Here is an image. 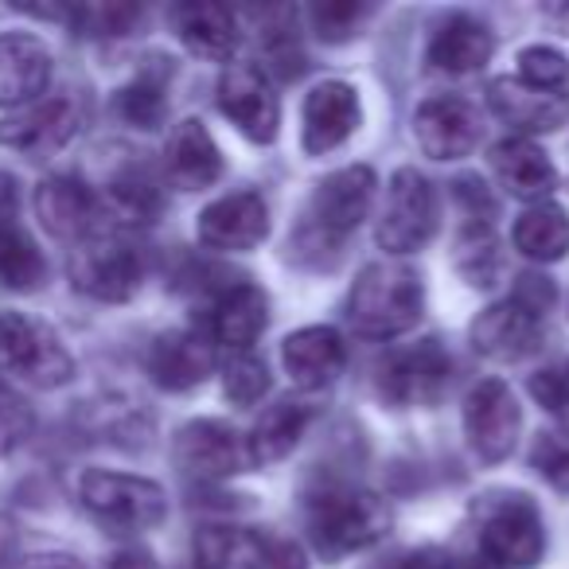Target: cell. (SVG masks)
<instances>
[{
	"label": "cell",
	"mask_w": 569,
	"mask_h": 569,
	"mask_svg": "<svg viewBox=\"0 0 569 569\" xmlns=\"http://www.w3.org/2000/svg\"><path fill=\"white\" fill-rule=\"evenodd\" d=\"M219 110L253 144H269L277 137V129H281V102H277L269 74L258 63H234L222 71Z\"/></svg>",
	"instance_id": "8fae6325"
},
{
	"label": "cell",
	"mask_w": 569,
	"mask_h": 569,
	"mask_svg": "<svg viewBox=\"0 0 569 569\" xmlns=\"http://www.w3.org/2000/svg\"><path fill=\"white\" fill-rule=\"evenodd\" d=\"M488 106L519 133H553L566 126L569 98L553 90H535L519 79H496L488 87Z\"/></svg>",
	"instance_id": "44dd1931"
},
{
	"label": "cell",
	"mask_w": 569,
	"mask_h": 569,
	"mask_svg": "<svg viewBox=\"0 0 569 569\" xmlns=\"http://www.w3.org/2000/svg\"><path fill=\"white\" fill-rule=\"evenodd\" d=\"M164 168H168V180L183 191H203L219 180L222 152H219V144H214V137L207 133L203 121L188 118L172 129L168 149H164Z\"/></svg>",
	"instance_id": "7402d4cb"
},
{
	"label": "cell",
	"mask_w": 569,
	"mask_h": 569,
	"mask_svg": "<svg viewBox=\"0 0 569 569\" xmlns=\"http://www.w3.org/2000/svg\"><path fill=\"white\" fill-rule=\"evenodd\" d=\"M12 553H17V530H12L9 519H0V569L9 566Z\"/></svg>",
	"instance_id": "c3c4849f"
},
{
	"label": "cell",
	"mask_w": 569,
	"mask_h": 569,
	"mask_svg": "<svg viewBox=\"0 0 569 569\" xmlns=\"http://www.w3.org/2000/svg\"><path fill=\"white\" fill-rule=\"evenodd\" d=\"M522 410L515 402L511 387L499 379H483L468 390L465 398V437L472 452L488 465L511 457L515 441H519Z\"/></svg>",
	"instance_id": "30bf717a"
},
{
	"label": "cell",
	"mask_w": 569,
	"mask_h": 569,
	"mask_svg": "<svg viewBox=\"0 0 569 569\" xmlns=\"http://www.w3.org/2000/svg\"><path fill=\"white\" fill-rule=\"evenodd\" d=\"M413 141L429 160H460L480 144V113L457 94H437L413 110Z\"/></svg>",
	"instance_id": "7c38bea8"
},
{
	"label": "cell",
	"mask_w": 569,
	"mask_h": 569,
	"mask_svg": "<svg viewBox=\"0 0 569 569\" xmlns=\"http://www.w3.org/2000/svg\"><path fill=\"white\" fill-rule=\"evenodd\" d=\"M168 79L172 67H144L129 87L118 90L113 110L121 121H129L133 129H157L168 113Z\"/></svg>",
	"instance_id": "1f68e13d"
},
{
	"label": "cell",
	"mask_w": 569,
	"mask_h": 569,
	"mask_svg": "<svg viewBox=\"0 0 569 569\" xmlns=\"http://www.w3.org/2000/svg\"><path fill=\"white\" fill-rule=\"evenodd\" d=\"M491 168H496L503 191H511L515 199H527L530 207L546 203L558 188V168L550 164L542 149L527 137H511V141H499L491 152Z\"/></svg>",
	"instance_id": "cb8c5ba5"
},
{
	"label": "cell",
	"mask_w": 569,
	"mask_h": 569,
	"mask_svg": "<svg viewBox=\"0 0 569 569\" xmlns=\"http://www.w3.org/2000/svg\"><path fill=\"white\" fill-rule=\"evenodd\" d=\"M375 199V172L367 164H351L325 176L312 188L293 234V250L301 261L325 266V253H340L343 242L359 230Z\"/></svg>",
	"instance_id": "6da1fadb"
},
{
	"label": "cell",
	"mask_w": 569,
	"mask_h": 569,
	"mask_svg": "<svg viewBox=\"0 0 569 569\" xmlns=\"http://www.w3.org/2000/svg\"><path fill=\"white\" fill-rule=\"evenodd\" d=\"M176 465L196 480H227L250 468V452L227 421L203 418L176 433Z\"/></svg>",
	"instance_id": "5bb4252c"
},
{
	"label": "cell",
	"mask_w": 569,
	"mask_h": 569,
	"mask_svg": "<svg viewBox=\"0 0 569 569\" xmlns=\"http://www.w3.org/2000/svg\"><path fill=\"white\" fill-rule=\"evenodd\" d=\"M530 465L558 491H569V433H538L535 449H530Z\"/></svg>",
	"instance_id": "ab89813d"
},
{
	"label": "cell",
	"mask_w": 569,
	"mask_h": 569,
	"mask_svg": "<svg viewBox=\"0 0 569 569\" xmlns=\"http://www.w3.org/2000/svg\"><path fill=\"white\" fill-rule=\"evenodd\" d=\"M28 433H32V410L9 382L0 379V457L20 449L28 441Z\"/></svg>",
	"instance_id": "f35d334b"
},
{
	"label": "cell",
	"mask_w": 569,
	"mask_h": 569,
	"mask_svg": "<svg viewBox=\"0 0 569 569\" xmlns=\"http://www.w3.org/2000/svg\"><path fill=\"white\" fill-rule=\"evenodd\" d=\"M172 24L180 43L199 59H211V63H227L238 51V17L227 4H180L172 9Z\"/></svg>",
	"instance_id": "d4e9b609"
},
{
	"label": "cell",
	"mask_w": 569,
	"mask_h": 569,
	"mask_svg": "<svg viewBox=\"0 0 569 569\" xmlns=\"http://www.w3.org/2000/svg\"><path fill=\"white\" fill-rule=\"evenodd\" d=\"M309 538L328 561L375 546L390 530V507L367 488H325L309 499Z\"/></svg>",
	"instance_id": "3957f363"
},
{
	"label": "cell",
	"mask_w": 569,
	"mask_h": 569,
	"mask_svg": "<svg viewBox=\"0 0 569 569\" xmlns=\"http://www.w3.org/2000/svg\"><path fill=\"white\" fill-rule=\"evenodd\" d=\"M24 569H87L82 561L67 558V553H40V558H32Z\"/></svg>",
	"instance_id": "f6af8a7d"
},
{
	"label": "cell",
	"mask_w": 569,
	"mask_h": 569,
	"mask_svg": "<svg viewBox=\"0 0 569 569\" xmlns=\"http://www.w3.org/2000/svg\"><path fill=\"white\" fill-rule=\"evenodd\" d=\"M491 51H496V36L488 32V24L460 12V17H449L433 32V43H429V63L445 74H472L488 63Z\"/></svg>",
	"instance_id": "484cf974"
},
{
	"label": "cell",
	"mask_w": 569,
	"mask_h": 569,
	"mask_svg": "<svg viewBox=\"0 0 569 569\" xmlns=\"http://www.w3.org/2000/svg\"><path fill=\"white\" fill-rule=\"evenodd\" d=\"M437 230V196L433 183L418 168H398L390 176L387 207L379 219V246L390 253H413Z\"/></svg>",
	"instance_id": "ba28073f"
},
{
	"label": "cell",
	"mask_w": 569,
	"mask_h": 569,
	"mask_svg": "<svg viewBox=\"0 0 569 569\" xmlns=\"http://www.w3.org/2000/svg\"><path fill=\"white\" fill-rule=\"evenodd\" d=\"M266 542L246 527H203L196 535V569H261Z\"/></svg>",
	"instance_id": "f1b7e54d"
},
{
	"label": "cell",
	"mask_w": 569,
	"mask_h": 569,
	"mask_svg": "<svg viewBox=\"0 0 569 569\" xmlns=\"http://www.w3.org/2000/svg\"><path fill=\"white\" fill-rule=\"evenodd\" d=\"M196 234L207 250L246 253L266 242L269 234V207L253 191H230L199 211Z\"/></svg>",
	"instance_id": "4fadbf2b"
},
{
	"label": "cell",
	"mask_w": 569,
	"mask_h": 569,
	"mask_svg": "<svg viewBox=\"0 0 569 569\" xmlns=\"http://www.w3.org/2000/svg\"><path fill=\"white\" fill-rule=\"evenodd\" d=\"M515 250L530 261H558L569 253V214L558 203H535L515 222Z\"/></svg>",
	"instance_id": "f546056e"
},
{
	"label": "cell",
	"mask_w": 569,
	"mask_h": 569,
	"mask_svg": "<svg viewBox=\"0 0 569 569\" xmlns=\"http://www.w3.org/2000/svg\"><path fill=\"white\" fill-rule=\"evenodd\" d=\"M452 558H445L441 550H418V553H398L382 569H452Z\"/></svg>",
	"instance_id": "b9f144b4"
},
{
	"label": "cell",
	"mask_w": 569,
	"mask_h": 569,
	"mask_svg": "<svg viewBox=\"0 0 569 569\" xmlns=\"http://www.w3.org/2000/svg\"><path fill=\"white\" fill-rule=\"evenodd\" d=\"M269 325V297L258 284H234L219 297L211 312V336L222 348L250 351V343L266 332Z\"/></svg>",
	"instance_id": "4316f807"
},
{
	"label": "cell",
	"mask_w": 569,
	"mask_h": 569,
	"mask_svg": "<svg viewBox=\"0 0 569 569\" xmlns=\"http://www.w3.org/2000/svg\"><path fill=\"white\" fill-rule=\"evenodd\" d=\"M74 133H79V110H74L71 98L32 102L28 110L0 121V144H9V149L24 152L32 160L59 152Z\"/></svg>",
	"instance_id": "2e32d148"
},
{
	"label": "cell",
	"mask_w": 569,
	"mask_h": 569,
	"mask_svg": "<svg viewBox=\"0 0 569 569\" xmlns=\"http://www.w3.org/2000/svg\"><path fill=\"white\" fill-rule=\"evenodd\" d=\"M110 569H160L149 550H121Z\"/></svg>",
	"instance_id": "ee69618b"
},
{
	"label": "cell",
	"mask_w": 569,
	"mask_h": 569,
	"mask_svg": "<svg viewBox=\"0 0 569 569\" xmlns=\"http://www.w3.org/2000/svg\"><path fill=\"white\" fill-rule=\"evenodd\" d=\"M519 82L558 94V90L569 82V59L553 48H522L519 51Z\"/></svg>",
	"instance_id": "8d00e7d4"
},
{
	"label": "cell",
	"mask_w": 569,
	"mask_h": 569,
	"mask_svg": "<svg viewBox=\"0 0 569 569\" xmlns=\"http://www.w3.org/2000/svg\"><path fill=\"white\" fill-rule=\"evenodd\" d=\"M222 390L234 406H253L266 398L269 390V371L258 356L250 351H238L234 359L227 363V375H222Z\"/></svg>",
	"instance_id": "d590c367"
},
{
	"label": "cell",
	"mask_w": 569,
	"mask_h": 569,
	"mask_svg": "<svg viewBox=\"0 0 569 569\" xmlns=\"http://www.w3.org/2000/svg\"><path fill=\"white\" fill-rule=\"evenodd\" d=\"M71 284L82 297L102 305H121L141 289L144 261L141 250L118 230H94L87 234L71 253Z\"/></svg>",
	"instance_id": "8992f818"
},
{
	"label": "cell",
	"mask_w": 569,
	"mask_h": 569,
	"mask_svg": "<svg viewBox=\"0 0 569 569\" xmlns=\"http://www.w3.org/2000/svg\"><path fill=\"white\" fill-rule=\"evenodd\" d=\"M452 359L437 340H421L406 351H395L379 367V395L390 406H433L449 390Z\"/></svg>",
	"instance_id": "9c48e42d"
},
{
	"label": "cell",
	"mask_w": 569,
	"mask_h": 569,
	"mask_svg": "<svg viewBox=\"0 0 569 569\" xmlns=\"http://www.w3.org/2000/svg\"><path fill=\"white\" fill-rule=\"evenodd\" d=\"M79 499L113 535H141V530L160 527L168 515V499L160 483L129 472H106V468L82 472Z\"/></svg>",
	"instance_id": "5b68a950"
},
{
	"label": "cell",
	"mask_w": 569,
	"mask_h": 569,
	"mask_svg": "<svg viewBox=\"0 0 569 569\" xmlns=\"http://www.w3.org/2000/svg\"><path fill=\"white\" fill-rule=\"evenodd\" d=\"M359 90L343 79H328L309 90L305 98V152L325 157L340 149L351 133L359 129Z\"/></svg>",
	"instance_id": "e0dca14e"
},
{
	"label": "cell",
	"mask_w": 569,
	"mask_h": 569,
	"mask_svg": "<svg viewBox=\"0 0 569 569\" xmlns=\"http://www.w3.org/2000/svg\"><path fill=\"white\" fill-rule=\"evenodd\" d=\"M530 395L553 413H569V363L553 367V371H542L530 379Z\"/></svg>",
	"instance_id": "60d3db41"
},
{
	"label": "cell",
	"mask_w": 569,
	"mask_h": 569,
	"mask_svg": "<svg viewBox=\"0 0 569 569\" xmlns=\"http://www.w3.org/2000/svg\"><path fill=\"white\" fill-rule=\"evenodd\" d=\"M426 309V284L421 273L402 261H375L356 277L348 297V320L359 336L390 340L410 332Z\"/></svg>",
	"instance_id": "7a4b0ae2"
},
{
	"label": "cell",
	"mask_w": 569,
	"mask_h": 569,
	"mask_svg": "<svg viewBox=\"0 0 569 569\" xmlns=\"http://www.w3.org/2000/svg\"><path fill=\"white\" fill-rule=\"evenodd\" d=\"M312 421V410L301 402H277L261 413V421L253 426V433L246 437V452L250 465H277L297 449V441L305 437Z\"/></svg>",
	"instance_id": "83f0119b"
},
{
	"label": "cell",
	"mask_w": 569,
	"mask_h": 569,
	"mask_svg": "<svg viewBox=\"0 0 569 569\" xmlns=\"http://www.w3.org/2000/svg\"><path fill=\"white\" fill-rule=\"evenodd\" d=\"M367 4H356V0H328V4H317L309 12L312 17V28H317L320 40L328 43H343L359 32V24L367 20Z\"/></svg>",
	"instance_id": "74e56055"
},
{
	"label": "cell",
	"mask_w": 569,
	"mask_h": 569,
	"mask_svg": "<svg viewBox=\"0 0 569 569\" xmlns=\"http://www.w3.org/2000/svg\"><path fill=\"white\" fill-rule=\"evenodd\" d=\"M51 82V51L36 36H0V106H32Z\"/></svg>",
	"instance_id": "603a6c76"
},
{
	"label": "cell",
	"mask_w": 569,
	"mask_h": 569,
	"mask_svg": "<svg viewBox=\"0 0 569 569\" xmlns=\"http://www.w3.org/2000/svg\"><path fill=\"white\" fill-rule=\"evenodd\" d=\"M472 348L496 363H519L535 356L542 343V312L527 309L522 301H499L472 320Z\"/></svg>",
	"instance_id": "9a60e30c"
},
{
	"label": "cell",
	"mask_w": 569,
	"mask_h": 569,
	"mask_svg": "<svg viewBox=\"0 0 569 569\" xmlns=\"http://www.w3.org/2000/svg\"><path fill=\"white\" fill-rule=\"evenodd\" d=\"M452 266L457 273L465 277L468 284H491L499 277V242H496V230L491 222H476L468 219V227L457 234V246H452Z\"/></svg>",
	"instance_id": "d6a6232c"
},
{
	"label": "cell",
	"mask_w": 569,
	"mask_h": 569,
	"mask_svg": "<svg viewBox=\"0 0 569 569\" xmlns=\"http://www.w3.org/2000/svg\"><path fill=\"white\" fill-rule=\"evenodd\" d=\"M542 20L553 28L558 36H569V4H546L542 9Z\"/></svg>",
	"instance_id": "7dc6e473"
},
{
	"label": "cell",
	"mask_w": 569,
	"mask_h": 569,
	"mask_svg": "<svg viewBox=\"0 0 569 569\" xmlns=\"http://www.w3.org/2000/svg\"><path fill=\"white\" fill-rule=\"evenodd\" d=\"M12 211H17V180L0 172V219H12Z\"/></svg>",
	"instance_id": "bcb514c9"
},
{
	"label": "cell",
	"mask_w": 569,
	"mask_h": 569,
	"mask_svg": "<svg viewBox=\"0 0 569 569\" xmlns=\"http://www.w3.org/2000/svg\"><path fill=\"white\" fill-rule=\"evenodd\" d=\"M152 382L164 390H191L199 382H207V375L214 371V351L199 332H164L152 340L149 356H144Z\"/></svg>",
	"instance_id": "ffe728a7"
},
{
	"label": "cell",
	"mask_w": 569,
	"mask_h": 569,
	"mask_svg": "<svg viewBox=\"0 0 569 569\" xmlns=\"http://www.w3.org/2000/svg\"><path fill=\"white\" fill-rule=\"evenodd\" d=\"M261 569H309V566H305L301 546L277 542V546H266V566Z\"/></svg>",
	"instance_id": "7bdbcfd3"
},
{
	"label": "cell",
	"mask_w": 569,
	"mask_h": 569,
	"mask_svg": "<svg viewBox=\"0 0 569 569\" xmlns=\"http://www.w3.org/2000/svg\"><path fill=\"white\" fill-rule=\"evenodd\" d=\"M82 36H129L133 24H141V9L137 4H79L67 12Z\"/></svg>",
	"instance_id": "e575fe53"
},
{
	"label": "cell",
	"mask_w": 569,
	"mask_h": 569,
	"mask_svg": "<svg viewBox=\"0 0 569 569\" xmlns=\"http://www.w3.org/2000/svg\"><path fill=\"white\" fill-rule=\"evenodd\" d=\"M36 214H40L48 234L82 242L87 234H94L98 199L79 176H48L36 188Z\"/></svg>",
	"instance_id": "d6986e66"
},
{
	"label": "cell",
	"mask_w": 569,
	"mask_h": 569,
	"mask_svg": "<svg viewBox=\"0 0 569 569\" xmlns=\"http://www.w3.org/2000/svg\"><path fill=\"white\" fill-rule=\"evenodd\" d=\"M110 211L118 214V222H126V227H149L160 211V191L152 188L144 176L126 172L110 183Z\"/></svg>",
	"instance_id": "836d02e7"
},
{
	"label": "cell",
	"mask_w": 569,
	"mask_h": 569,
	"mask_svg": "<svg viewBox=\"0 0 569 569\" xmlns=\"http://www.w3.org/2000/svg\"><path fill=\"white\" fill-rule=\"evenodd\" d=\"M480 519V550L503 569H530L542 561L546 527L542 511L527 491H491L476 507Z\"/></svg>",
	"instance_id": "277c9868"
},
{
	"label": "cell",
	"mask_w": 569,
	"mask_h": 569,
	"mask_svg": "<svg viewBox=\"0 0 569 569\" xmlns=\"http://www.w3.org/2000/svg\"><path fill=\"white\" fill-rule=\"evenodd\" d=\"M281 363L301 390H325L340 379L343 363H348V348H343V336L336 328L312 325L281 343Z\"/></svg>",
	"instance_id": "ac0fdd59"
},
{
	"label": "cell",
	"mask_w": 569,
	"mask_h": 569,
	"mask_svg": "<svg viewBox=\"0 0 569 569\" xmlns=\"http://www.w3.org/2000/svg\"><path fill=\"white\" fill-rule=\"evenodd\" d=\"M48 281V261L40 246L12 219H0V289L9 293H36Z\"/></svg>",
	"instance_id": "4dcf8cb0"
},
{
	"label": "cell",
	"mask_w": 569,
	"mask_h": 569,
	"mask_svg": "<svg viewBox=\"0 0 569 569\" xmlns=\"http://www.w3.org/2000/svg\"><path fill=\"white\" fill-rule=\"evenodd\" d=\"M0 367L40 390L63 387L74 375V359L63 348V340L48 325L20 317V312L0 317Z\"/></svg>",
	"instance_id": "52a82bcc"
}]
</instances>
